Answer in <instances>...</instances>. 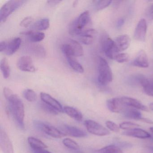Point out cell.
<instances>
[{"instance_id":"obj_17","label":"cell","mask_w":153,"mask_h":153,"mask_svg":"<svg viewBox=\"0 0 153 153\" xmlns=\"http://www.w3.org/2000/svg\"><path fill=\"white\" fill-rule=\"evenodd\" d=\"M114 42L116 48L120 53L125 51L129 47L131 40L128 36L124 34L116 37Z\"/></svg>"},{"instance_id":"obj_24","label":"cell","mask_w":153,"mask_h":153,"mask_svg":"<svg viewBox=\"0 0 153 153\" xmlns=\"http://www.w3.org/2000/svg\"><path fill=\"white\" fill-rule=\"evenodd\" d=\"M63 111L67 115L78 121H80L83 119V115L81 112L74 107L65 106L63 108Z\"/></svg>"},{"instance_id":"obj_22","label":"cell","mask_w":153,"mask_h":153,"mask_svg":"<svg viewBox=\"0 0 153 153\" xmlns=\"http://www.w3.org/2000/svg\"><path fill=\"white\" fill-rule=\"evenodd\" d=\"M21 34L26 36L29 41L33 43L41 42L45 38V34L44 33L36 32L34 30L22 32Z\"/></svg>"},{"instance_id":"obj_28","label":"cell","mask_w":153,"mask_h":153,"mask_svg":"<svg viewBox=\"0 0 153 153\" xmlns=\"http://www.w3.org/2000/svg\"><path fill=\"white\" fill-rule=\"evenodd\" d=\"M0 68L3 77L5 79L8 78L10 74V66L8 61L6 58H3L1 61Z\"/></svg>"},{"instance_id":"obj_2","label":"cell","mask_w":153,"mask_h":153,"mask_svg":"<svg viewBox=\"0 0 153 153\" xmlns=\"http://www.w3.org/2000/svg\"><path fill=\"white\" fill-rule=\"evenodd\" d=\"M91 18L89 11H85L75 19L69 27V33L72 36L79 35L89 28L91 24Z\"/></svg>"},{"instance_id":"obj_9","label":"cell","mask_w":153,"mask_h":153,"mask_svg":"<svg viewBox=\"0 0 153 153\" xmlns=\"http://www.w3.org/2000/svg\"><path fill=\"white\" fill-rule=\"evenodd\" d=\"M17 66L22 71L34 72L36 71L32 58L27 55L20 57L17 62Z\"/></svg>"},{"instance_id":"obj_29","label":"cell","mask_w":153,"mask_h":153,"mask_svg":"<svg viewBox=\"0 0 153 153\" xmlns=\"http://www.w3.org/2000/svg\"><path fill=\"white\" fill-rule=\"evenodd\" d=\"M30 51L33 54L40 58H44L46 55L45 49L40 45L33 44L31 45Z\"/></svg>"},{"instance_id":"obj_19","label":"cell","mask_w":153,"mask_h":153,"mask_svg":"<svg viewBox=\"0 0 153 153\" xmlns=\"http://www.w3.org/2000/svg\"><path fill=\"white\" fill-rule=\"evenodd\" d=\"M122 134L124 136L140 139L149 138L151 137V135L148 132L139 128H135L123 131Z\"/></svg>"},{"instance_id":"obj_41","label":"cell","mask_w":153,"mask_h":153,"mask_svg":"<svg viewBox=\"0 0 153 153\" xmlns=\"http://www.w3.org/2000/svg\"><path fill=\"white\" fill-rule=\"evenodd\" d=\"M34 153H52L45 149H36L33 150Z\"/></svg>"},{"instance_id":"obj_42","label":"cell","mask_w":153,"mask_h":153,"mask_svg":"<svg viewBox=\"0 0 153 153\" xmlns=\"http://www.w3.org/2000/svg\"><path fill=\"white\" fill-rule=\"evenodd\" d=\"M119 146L122 147H129L131 146V145L130 143H127L125 142H120L118 143Z\"/></svg>"},{"instance_id":"obj_12","label":"cell","mask_w":153,"mask_h":153,"mask_svg":"<svg viewBox=\"0 0 153 153\" xmlns=\"http://www.w3.org/2000/svg\"><path fill=\"white\" fill-rule=\"evenodd\" d=\"M41 98L42 101L45 103L50 105L51 107L54 108L56 111L59 113L64 112L62 105L55 98L53 97L49 94L42 92L41 93Z\"/></svg>"},{"instance_id":"obj_4","label":"cell","mask_w":153,"mask_h":153,"mask_svg":"<svg viewBox=\"0 0 153 153\" xmlns=\"http://www.w3.org/2000/svg\"><path fill=\"white\" fill-rule=\"evenodd\" d=\"M62 51L66 58L70 57H81L84 51L81 45L74 40L70 39L62 47Z\"/></svg>"},{"instance_id":"obj_26","label":"cell","mask_w":153,"mask_h":153,"mask_svg":"<svg viewBox=\"0 0 153 153\" xmlns=\"http://www.w3.org/2000/svg\"><path fill=\"white\" fill-rule=\"evenodd\" d=\"M50 27V20L48 19L44 18L40 19L32 25L33 29L37 31H44L47 30Z\"/></svg>"},{"instance_id":"obj_8","label":"cell","mask_w":153,"mask_h":153,"mask_svg":"<svg viewBox=\"0 0 153 153\" xmlns=\"http://www.w3.org/2000/svg\"><path fill=\"white\" fill-rule=\"evenodd\" d=\"M85 125L88 131L94 135L104 136L110 134V131L107 128L98 123L92 120H87L85 121Z\"/></svg>"},{"instance_id":"obj_37","label":"cell","mask_w":153,"mask_h":153,"mask_svg":"<svg viewBox=\"0 0 153 153\" xmlns=\"http://www.w3.org/2000/svg\"><path fill=\"white\" fill-rule=\"evenodd\" d=\"M106 127L108 129L114 132H118L120 131V127L118 126L116 123L111 121H107L105 122Z\"/></svg>"},{"instance_id":"obj_43","label":"cell","mask_w":153,"mask_h":153,"mask_svg":"<svg viewBox=\"0 0 153 153\" xmlns=\"http://www.w3.org/2000/svg\"><path fill=\"white\" fill-rule=\"evenodd\" d=\"M124 23V20L123 19L120 18V19H118L117 22V27H121L123 25Z\"/></svg>"},{"instance_id":"obj_25","label":"cell","mask_w":153,"mask_h":153,"mask_svg":"<svg viewBox=\"0 0 153 153\" xmlns=\"http://www.w3.org/2000/svg\"><path fill=\"white\" fill-rule=\"evenodd\" d=\"M28 144L33 150L45 149L47 146L42 140L34 137H30L27 138Z\"/></svg>"},{"instance_id":"obj_39","label":"cell","mask_w":153,"mask_h":153,"mask_svg":"<svg viewBox=\"0 0 153 153\" xmlns=\"http://www.w3.org/2000/svg\"><path fill=\"white\" fill-rule=\"evenodd\" d=\"M7 43L5 41H2L0 42V51L4 52L7 47Z\"/></svg>"},{"instance_id":"obj_47","label":"cell","mask_w":153,"mask_h":153,"mask_svg":"<svg viewBox=\"0 0 153 153\" xmlns=\"http://www.w3.org/2000/svg\"><path fill=\"white\" fill-rule=\"evenodd\" d=\"M149 109L153 111V102L149 104Z\"/></svg>"},{"instance_id":"obj_13","label":"cell","mask_w":153,"mask_h":153,"mask_svg":"<svg viewBox=\"0 0 153 153\" xmlns=\"http://www.w3.org/2000/svg\"><path fill=\"white\" fill-rule=\"evenodd\" d=\"M120 98L123 103L126 107H132L145 111H149L147 107L137 99L128 97H121Z\"/></svg>"},{"instance_id":"obj_10","label":"cell","mask_w":153,"mask_h":153,"mask_svg":"<svg viewBox=\"0 0 153 153\" xmlns=\"http://www.w3.org/2000/svg\"><path fill=\"white\" fill-rule=\"evenodd\" d=\"M0 146L3 153H14L12 142L7 132L0 129Z\"/></svg>"},{"instance_id":"obj_31","label":"cell","mask_w":153,"mask_h":153,"mask_svg":"<svg viewBox=\"0 0 153 153\" xmlns=\"http://www.w3.org/2000/svg\"><path fill=\"white\" fill-rule=\"evenodd\" d=\"M23 96L28 102H33L37 97L35 92L31 89H26L23 92Z\"/></svg>"},{"instance_id":"obj_46","label":"cell","mask_w":153,"mask_h":153,"mask_svg":"<svg viewBox=\"0 0 153 153\" xmlns=\"http://www.w3.org/2000/svg\"><path fill=\"white\" fill-rule=\"evenodd\" d=\"M60 1H48V2L49 3V4H57V3H59V2H61Z\"/></svg>"},{"instance_id":"obj_38","label":"cell","mask_w":153,"mask_h":153,"mask_svg":"<svg viewBox=\"0 0 153 153\" xmlns=\"http://www.w3.org/2000/svg\"><path fill=\"white\" fill-rule=\"evenodd\" d=\"M33 19L31 16L25 18L20 23V26L23 27H27L29 26L33 22Z\"/></svg>"},{"instance_id":"obj_20","label":"cell","mask_w":153,"mask_h":153,"mask_svg":"<svg viewBox=\"0 0 153 153\" xmlns=\"http://www.w3.org/2000/svg\"><path fill=\"white\" fill-rule=\"evenodd\" d=\"M139 81L146 94L153 97V80L149 79L144 76H140L138 78Z\"/></svg>"},{"instance_id":"obj_45","label":"cell","mask_w":153,"mask_h":153,"mask_svg":"<svg viewBox=\"0 0 153 153\" xmlns=\"http://www.w3.org/2000/svg\"><path fill=\"white\" fill-rule=\"evenodd\" d=\"M140 120L143 122L146 123H149V124H153V121L149 120V119H147V118H143L142 117Z\"/></svg>"},{"instance_id":"obj_48","label":"cell","mask_w":153,"mask_h":153,"mask_svg":"<svg viewBox=\"0 0 153 153\" xmlns=\"http://www.w3.org/2000/svg\"><path fill=\"white\" fill-rule=\"evenodd\" d=\"M149 129L151 131V132L153 133V127H151V128H149Z\"/></svg>"},{"instance_id":"obj_3","label":"cell","mask_w":153,"mask_h":153,"mask_svg":"<svg viewBox=\"0 0 153 153\" xmlns=\"http://www.w3.org/2000/svg\"><path fill=\"white\" fill-rule=\"evenodd\" d=\"M98 83L102 86L108 85L113 80V73L108 62L103 58L100 57L98 63Z\"/></svg>"},{"instance_id":"obj_7","label":"cell","mask_w":153,"mask_h":153,"mask_svg":"<svg viewBox=\"0 0 153 153\" xmlns=\"http://www.w3.org/2000/svg\"><path fill=\"white\" fill-rule=\"evenodd\" d=\"M34 124L37 129L53 137L60 138L63 137L66 135L62 131L59 130L57 128L44 123L43 122L36 120L34 122Z\"/></svg>"},{"instance_id":"obj_34","label":"cell","mask_w":153,"mask_h":153,"mask_svg":"<svg viewBox=\"0 0 153 153\" xmlns=\"http://www.w3.org/2000/svg\"><path fill=\"white\" fill-rule=\"evenodd\" d=\"M130 59V56L127 53H119L114 57V60L119 63H124L128 62Z\"/></svg>"},{"instance_id":"obj_14","label":"cell","mask_w":153,"mask_h":153,"mask_svg":"<svg viewBox=\"0 0 153 153\" xmlns=\"http://www.w3.org/2000/svg\"><path fill=\"white\" fill-rule=\"evenodd\" d=\"M62 128L63 130L62 132L65 135H68L71 137L82 138L85 137L87 135L86 132L84 130L73 126L64 125L62 126Z\"/></svg>"},{"instance_id":"obj_36","label":"cell","mask_w":153,"mask_h":153,"mask_svg":"<svg viewBox=\"0 0 153 153\" xmlns=\"http://www.w3.org/2000/svg\"><path fill=\"white\" fill-rule=\"evenodd\" d=\"M41 108L47 113L49 114H53V115H57L58 114L59 112L56 111V110L51 107L50 105H48L46 104L45 103L43 102L41 104Z\"/></svg>"},{"instance_id":"obj_21","label":"cell","mask_w":153,"mask_h":153,"mask_svg":"<svg viewBox=\"0 0 153 153\" xmlns=\"http://www.w3.org/2000/svg\"><path fill=\"white\" fill-rule=\"evenodd\" d=\"M21 44V39L19 37L14 38L7 43V47L4 52L7 55H11L19 49Z\"/></svg>"},{"instance_id":"obj_23","label":"cell","mask_w":153,"mask_h":153,"mask_svg":"<svg viewBox=\"0 0 153 153\" xmlns=\"http://www.w3.org/2000/svg\"><path fill=\"white\" fill-rule=\"evenodd\" d=\"M123 116L128 119L140 120L142 118L141 113L137 109L130 107H126L123 111Z\"/></svg>"},{"instance_id":"obj_27","label":"cell","mask_w":153,"mask_h":153,"mask_svg":"<svg viewBox=\"0 0 153 153\" xmlns=\"http://www.w3.org/2000/svg\"><path fill=\"white\" fill-rule=\"evenodd\" d=\"M94 153H123V151L118 146L110 145L96 150Z\"/></svg>"},{"instance_id":"obj_15","label":"cell","mask_w":153,"mask_h":153,"mask_svg":"<svg viewBox=\"0 0 153 153\" xmlns=\"http://www.w3.org/2000/svg\"><path fill=\"white\" fill-rule=\"evenodd\" d=\"M132 65L140 68H147L149 65L147 55L144 50L139 51L135 59L132 62Z\"/></svg>"},{"instance_id":"obj_1","label":"cell","mask_w":153,"mask_h":153,"mask_svg":"<svg viewBox=\"0 0 153 153\" xmlns=\"http://www.w3.org/2000/svg\"><path fill=\"white\" fill-rule=\"evenodd\" d=\"M4 97L8 103L9 107L17 123L21 128H25V107L21 98L8 88L3 89Z\"/></svg>"},{"instance_id":"obj_16","label":"cell","mask_w":153,"mask_h":153,"mask_svg":"<svg viewBox=\"0 0 153 153\" xmlns=\"http://www.w3.org/2000/svg\"><path fill=\"white\" fill-rule=\"evenodd\" d=\"M108 109L112 112H122L126 106L122 102L120 97H115L109 99L106 102Z\"/></svg>"},{"instance_id":"obj_30","label":"cell","mask_w":153,"mask_h":153,"mask_svg":"<svg viewBox=\"0 0 153 153\" xmlns=\"http://www.w3.org/2000/svg\"><path fill=\"white\" fill-rule=\"evenodd\" d=\"M67 59L70 66L72 68V69L78 73H82L84 72V68L74 57H68Z\"/></svg>"},{"instance_id":"obj_33","label":"cell","mask_w":153,"mask_h":153,"mask_svg":"<svg viewBox=\"0 0 153 153\" xmlns=\"http://www.w3.org/2000/svg\"><path fill=\"white\" fill-rule=\"evenodd\" d=\"M95 7L97 10H102L108 7L112 2L111 1H94Z\"/></svg>"},{"instance_id":"obj_32","label":"cell","mask_w":153,"mask_h":153,"mask_svg":"<svg viewBox=\"0 0 153 153\" xmlns=\"http://www.w3.org/2000/svg\"><path fill=\"white\" fill-rule=\"evenodd\" d=\"M63 145L68 148L73 150H78L79 149V146L78 144L73 140L70 138L64 139L62 140Z\"/></svg>"},{"instance_id":"obj_40","label":"cell","mask_w":153,"mask_h":153,"mask_svg":"<svg viewBox=\"0 0 153 153\" xmlns=\"http://www.w3.org/2000/svg\"><path fill=\"white\" fill-rule=\"evenodd\" d=\"M149 18L151 20H153V4L151 6L148 13Z\"/></svg>"},{"instance_id":"obj_35","label":"cell","mask_w":153,"mask_h":153,"mask_svg":"<svg viewBox=\"0 0 153 153\" xmlns=\"http://www.w3.org/2000/svg\"><path fill=\"white\" fill-rule=\"evenodd\" d=\"M140 125L137 123H133L130 122H125L122 123L120 124V128L123 130H129L132 129L137 128L139 127Z\"/></svg>"},{"instance_id":"obj_5","label":"cell","mask_w":153,"mask_h":153,"mask_svg":"<svg viewBox=\"0 0 153 153\" xmlns=\"http://www.w3.org/2000/svg\"><path fill=\"white\" fill-rule=\"evenodd\" d=\"M25 2L22 0H10L3 5L0 10V21L5 22L9 16Z\"/></svg>"},{"instance_id":"obj_49","label":"cell","mask_w":153,"mask_h":153,"mask_svg":"<svg viewBox=\"0 0 153 153\" xmlns=\"http://www.w3.org/2000/svg\"></svg>"},{"instance_id":"obj_6","label":"cell","mask_w":153,"mask_h":153,"mask_svg":"<svg viewBox=\"0 0 153 153\" xmlns=\"http://www.w3.org/2000/svg\"><path fill=\"white\" fill-rule=\"evenodd\" d=\"M101 45L102 51L109 59H114L115 56L119 53L114 41L106 34L103 35L101 37Z\"/></svg>"},{"instance_id":"obj_11","label":"cell","mask_w":153,"mask_h":153,"mask_svg":"<svg viewBox=\"0 0 153 153\" xmlns=\"http://www.w3.org/2000/svg\"><path fill=\"white\" fill-rule=\"evenodd\" d=\"M147 29V26L146 19H141L139 21L135 28L134 34V38L137 41L140 42H145Z\"/></svg>"},{"instance_id":"obj_18","label":"cell","mask_w":153,"mask_h":153,"mask_svg":"<svg viewBox=\"0 0 153 153\" xmlns=\"http://www.w3.org/2000/svg\"><path fill=\"white\" fill-rule=\"evenodd\" d=\"M97 32L94 29L90 28L78 36L79 41L85 45L91 44L94 40Z\"/></svg>"},{"instance_id":"obj_44","label":"cell","mask_w":153,"mask_h":153,"mask_svg":"<svg viewBox=\"0 0 153 153\" xmlns=\"http://www.w3.org/2000/svg\"><path fill=\"white\" fill-rule=\"evenodd\" d=\"M145 153H153V146H148L144 149Z\"/></svg>"}]
</instances>
